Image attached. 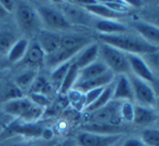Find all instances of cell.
Wrapping results in <instances>:
<instances>
[{
  "instance_id": "cell-1",
  "label": "cell",
  "mask_w": 159,
  "mask_h": 146,
  "mask_svg": "<svg viewBox=\"0 0 159 146\" xmlns=\"http://www.w3.org/2000/svg\"><path fill=\"white\" fill-rule=\"evenodd\" d=\"M98 38L101 42L115 47L127 54L143 55L157 50L156 47L148 43L138 34L133 35V34L122 33L116 35H100Z\"/></svg>"
},
{
  "instance_id": "cell-2",
  "label": "cell",
  "mask_w": 159,
  "mask_h": 146,
  "mask_svg": "<svg viewBox=\"0 0 159 146\" xmlns=\"http://www.w3.org/2000/svg\"><path fill=\"white\" fill-rule=\"evenodd\" d=\"M98 57H101V61L108 67L111 71L115 75H130L131 69L128 62L127 53L121 50L109 46L104 42L98 43Z\"/></svg>"
},
{
  "instance_id": "cell-3",
  "label": "cell",
  "mask_w": 159,
  "mask_h": 146,
  "mask_svg": "<svg viewBox=\"0 0 159 146\" xmlns=\"http://www.w3.org/2000/svg\"><path fill=\"white\" fill-rule=\"evenodd\" d=\"M4 112L9 115L20 118L25 122H35L43 113V108L35 105L30 98H20L6 102L3 105Z\"/></svg>"
},
{
  "instance_id": "cell-4",
  "label": "cell",
  "mask_w": 159,
  "mask_h": 146,
  "mask_svg": "<svg viewBox=\"0 0 159 146\" xmlns=\"http://www.w3.org/2000/svg\"><path fill=\"white\" fill-rule=\"evenodd\" d=\"M36 12L41 23L46 27H48L49 30H66L71 27L62 11L55 8L47 6V4H40L36 9Z\"/></svg>"
},
{
  "instance_id": "cell-5",
  "label": "cell",
  "mask_w": 159,
  "mask_h": 146,
  "mask_svg": "<svg viewBox=\"0 0 159 146\" xmlns=\"http://www.w3.org/2000/svg\"><path fill=\"white\" fill-rule=\"evenodd\" d=\"M130 84L133 90V101H136L138 105L148 108H155L156 94L154 92L151 84L130 74L128 75Z\"/></svg>"
},
{
  "instance_id": "cell-6",
  "label": "cell",
  "mask_w": 159,
  "mask_h": 146,
  "mask_svg": "<svg viewBox=\"0 0 159 146\" xmlns=\"http://www.w3.org/2000/svg\"><path fill=\"white\" fill-rule=\"evenodd\" d=\"M16 21L20 28L26 34H33L39 31L41 21L36 10L30 4L22 2L16 9Z\"/></svg>"
},
{
  "instance_id": "cell-7",
  "label": "cell",
  "mask_w": 159,
  "mask_h": 146,
  "mask_svg": "<svg viewBox=\"0 0 159 146\" xmlns=\"http://www.w3.org/2000/svg\"><path fill=\"white\" fill-rule=\"evenodd\" d=\"M120 102L117 101H111L107 105L100 109L88 113L89 117L87 118L88 122L92 123H104V125H119L120 122Z\"/></svg>"
},
{
  "instance_id": "cell-8",
  "label": "cell",
  "mask_w": 159,
  "mask_h": 146,
  "mask_svg": "<svg viewBox=\"0 0 159 146\" xmlns=\"http://www.w3.org/2000/svg\"><path fill=\"white\" fill-rule=\"evenodd\" d=\"M120 139V134H98L84 131L78 134L77 141L80 146H113Z\"/></svg>"
},
{
  "instance_id": "cell-9",
  "label": "cell",
  "mask_w": 159,
  "mask_h": 146,
  "mask_svg": "<svg viewBox=\"0 0 159 146\" xmlns=\"http://www.w3.org/2000/svg\"><path fill=\"white\" fill-rule=\"evenodd\" d=\"M62 13L68 23L70 25L76 24V25H84L88 26L93 23L92 17L90 16V13L84 8V7H78L76 4L67 3L63 7Z\"/></svg>"
},
{
  "instance_id": "cell-10",
  "label": "cell",
  "mask_w": 159,
  "mask_h": 146,
  "mask_svg": "<svg viewBox=\"0 0 159 146\" xmlns=\"http://www.w3.org/2000/svg\"><path fill=\"white\" fill-rule=\"evenodd\" d=\"M4 134H23L27 136L42 135L43 128L36 122H25L22 120H15L10 123L8 128L3 131Z\"/></svg>"
},
{
  "instance_id": "cell-11",
  "label": "cell",
  "mask_w": 159,
  "mask_h": 146,
  "mask_svg": "<svg viewBox=\"0 0 159 146\" xmlns=\"http://www.w3.org/2000/svg\"><path fill=\"white\" fill-rule=\"evenodd\" d=\"M37 37L38 38L36 41L38 42L46 55L51 54L61 47L62 36H60L55 31L49 30V29H41L38 31Z\"/></svg>"
},
{
  "instance_id": "cell-12",
  "label": "cell",
  "mask_w": 159,
  "mask_h": 146,
  "mask_svg": "<svg viewBox=\"0 0 159 146\" xmlns=\"http://www.w3.org/2000/svg\"><path fill=\"white\" fill-rule=\"evenodd\" d=\"M113 101L117 102H132L133 101V90L130 84L128 75H119L115 78L114 82Z\"/></svg>"
},
{
  "instance_id": "cell-13",
  "label": "cell",
  "mask_w": 159,
  "mask_h": 146,
  "mask_svg": "<svg viewBox=\"0 0 159 146\" xmlns=\"http://www.w3.org/2000/svg\"><path fill=\"white\" fill-rule=\"evenodd\" d=\"M127 57L132 75L151 84L154 79V75L147 66L144 58L138 54H127Z\"/></svg>"
},
{
  "instance_id": "cell-14",
  "label": "cell",
  "mask_w": 159,
  "mask_h": 146,
  "mask_svg": "<svg viewBox=\"0 0 159 146\" xmlns=\"http://www.w3.org/2000/svg\"><path fill=\"white\" fill-rule=\"evenodd\" d=\"M115 78L116 75L113 71H107L103 75L98 76L96 78H93V79L87 80V81H82V82H76L73 90H76V91L80 92V93H86V92L90 91V90L108 86V84H111L115 80Z\"/></svg>"
},
{
  "instance_id": "cell-15",
  "label": "cell",
  "mask_w": 159,
  "mask_h": 146,
  "mask_svg": "<svg viewBox=\"0 0 159 146\" xmlns=\"http://www.w3.org/2000/svg\"><path fill=\"white\" fill-rule=\"evenodd\" d=\"M133 27L144 40H146L152 46L158 48L159 47V26L151 24L148 22L136 21L133 22Z\"/></svg>"
},
{
  "instance_id": "cell-16",
  "label": "cell",
  "mask_w": 159,
  "mask_h": 146,
  "mask_svg": "<svg viewBox=\"0 0 159 146\" xmlns=\"http://www.w3.org/2000/svg\"><path fill=\"white\" fill-rule=\"evenodd\" d=\"M91 43L89 37L79 34H67L61 37V47L70 52L75 53L76 55L88 44Z\"/></svg>"
},
{
  "instance_id": "cell-17",
  "label": "cell",
  "mask_w": 159,
  "mask_h": 146,
  "mask_svg": "<svg viewBox=\"0 0 159 146\" xmlns=\"http://www.w3.org/2000/svg\"><path fill=\"white\" fill-rule=\"evenodd\" d=\"M98 57V43L96 42H91L87 47H84L77 55L74 61L77 67L79 69L90 65L91 63L95 62Z\"/></svg>"
},
{
  "instance_id": "cell-18",
  "label": "cell",
  "mask_w": 159,
  "mask_h": 146,
  "mask_svg": "<svg viewBox=\"0 0 159 146\" xmlns=\"http://www.w3.org/2000/svg\"><path fill=\"white\" fill-rule=\"evenodd\" d=\"M107 71H109V69H108V67L104 64V62L96 60L95 62L91 63L88 66L79 69L77 82H82V81L93 79V78H96V77H98V76L103 75V74L106 73Z\"/></svg>"
},
{
  "instance_id": "cell-19",
  "label": "cell",
  "mask_w": 159,
  "mask_h": 146,
  "mask_svg": "<svg viewBox=\"0 0 159 146\" xmlns=\"http://www.w3.org/2000/svg\"><path fill=\"white\" fill-rule=\"evenodd\" d=\"M80 3H84V8L88 11L90 14H94L96 16L101 17L102 20H116L118 21L119 17H121V14L114 12L113 10L106 7L104 3H98V2H82L79 1Z\"/></svg>"
},
{
  "instance_id": "cell-20",
  "label": "cell",
  "mask_w": 159,
  "mask_h": 146,
  "mask_svg": "<svg viewBox=\"0 0 159 146\" xmlns=\"http://www.w3.org/2000/svg\"><path fill=\"white\" fill-rule=\"evenodd\" d=\"M94 27L100 31V35H116L122 34L128 30L127 26L116 20H102L94 22Z\"/></svg>"
},
{
  "instance_id": "cell-21",
  "label": "cell",
  "mask_w": 159,
  "mask_h": 146,
  "mask_svg": "<svg viewBox=\"0 0 159 146\" xmlns=\"http://www.w3.org/2000/svg\"><path fill=\"white\" fill-rule=\"evenodd\" d=\"M157 118L155 111L153 108H148V107L141 106V105H134V116L133 121L135 125H149V123L154 122Z\"/></svg>"
},
{
  "instance_id": "cell-22",
  "label": "cell",
  "mask_w": 159,
  "mask_h": 146,
  "mask_svg": "<svg viewBox=\"0 0 159 146\" xmlns=\"http://www.w3.org/2000/svg\"><path fill=\"white\" fill-rule=\"evenodd\" d=\"M44 52L42 51V49L40 48V46L38 44L37 41H34L28 46V49L26 51L25 57H23V60L21 61L24 64H30V65H39L41 63H43L44 61Z\"/></svg>"
},
{
  "instance_id": "cell-23",
  "label": "cell",
  "mask_w": 159,
  "mask_h": 146,
  "mask_svg": "<svg viewBox=\"0 0 159 146\" xmlns=\"http://www.w3.org/2000/svg\"><path fill=\"white\" fill-rule=\"evenodd\" d=\"M114 80L111 84L106 86L103 90V92L101 93V95L92 103L91 105H89L88 107H86V112L87 113H92V112L96 111V109H100L102 107H104L105 105H107L109 102L113 101V94H114Z\"/></svg>"
},
{
  "instance_id": "cell-24",
  "label": "cell",
  "mask_w": 159,
  "mask_h": 146,
  "mask_svg": "<svg viewBox=\"0 0 159 146\" xmlns=\"http://www.w3.org/2000/svg\"><path fill=\"white\" fill-rule=\"evenodd\" d=\"M28 46H30V42H28L27 39H25V38L16 40L8 52L9 62H11V63L21 62V61L23 60V57H25Z\"/></svg>"
},
{
  "instance_id": "cell-25",
  "label": "cell",
  "mask_w": 159,
  "mask_h": 146,
  "mask_svg": "<svg viewBox=\"0 0 159 146\" xmlns=\"http://www.w3.org/2000/svg\"><path fill=\"white\" fill-rule=\"evenodd\" d=\"M82 129L86 132L98 134H118L119 132V125H104V123H92L88 122L82 125Z\"/></svg>"
},
{
  "instance_id": "cell-26",
  "label": "cell",
  "mask_w": 159,
  "mask_h": 146,
  "mask_svg": "<svg viewBox=\"0 0 159 146\" xmlns=\"http://www.w3.org/2000/svg\"><path fill=\"white\" fill-rule=\"evenodd\" d=\"M78 73H79V68L74 62H71L70 67H69L68 71H67L66 76H65L63 82H62L61 87H60V91L61 93H67L69 90H71L77 82L78 79Z\"/></svg>"
},
{
  "instance_id": "cell-27",
  "label": "cell",
  "mask_w": 159,
  "mask_h": 146,
  "mask_svg": "<svg viewBox=\"0 0 159 146\" xmlns=\"http://www.w3.org/2000/svg\"><path fill=\"white\" fill-rule=\"evenodd\" d=\"M70 64H71V62L68 61V62L63 63V64L59 65V66H57L55 68H53L52 74H51V84L57 88V89L60 90V87H61L65 76H66L67 71H68L69 67H70Z\"/></svg>"
},
{
  "instance_id": "cell-28",
  "label": "cell",
  "mask_w": 159,
  "mask_h": 146,
  "mask_svg": "<svg viewBox=\"0 0 159 146\" xmlns=\"http://www.w3.org/2000/svg\"><path fill=\"white\" fill-rule=\"evenodd\" d=\"M37 77V74L35 71L30 69V71H23L22 74H20L19 76L15 79L14 84L21 90H25V89H30V87L32 86V84L34 82V80Z\"/></svg>"
},
{
  "instance_id": "cell-29",
  "label": "cell",
  "mask_w": 159,
  "mask_h": 146,
  "mask_svg": "<svg viewBox=\"0 0 159 146\" xmlns=\"http://www.w3.org/2000/svg\"><path fill=\"white\" fill-rule=\"evenodd\" d=\"M146 62L147 66L149 67L151 71L153 73L154 78H159V50L153 51V52L146 53L141 55Z\"/></svg>"
},
{
  "instance_id": "cell-30",
  "label": "cell",
  "mask_w": 159,
  "mask_h": 146,
  "mask_svg": "<svg viewBox=\"0 0 159 146\" xmlns=\"http://www.w3.org/2000/svg\"><path fill=\"white\" fill-rule=\"evenodd\" d=\"M15 41L16 38L12 31L0 30V53H8Z\"/></svg>"
},
{
  "instance_id": "cell-31",
  "label": "cell",
  "mask_w": 159,
  "mask_h": 146,
  "mask_svg": "<svg viewBox=\"0 0 159 146\" xmlns=\"http://www.w3.org/2000/svg\"><path fill=\"white\" fill-rule=\"evenodd\" d=\"M146 146H159V129L148 128L142 132V139Z\"/></svg>"
},
{
  "instance_id": "cell-32",
  "label": "cell",
  "mask_w": 159,
  "mask_h": 146,
  "mask_svg": "<svg viewBox=\"0 0 159 146\" xmlns=\"http://www.w3.org/2000/svg\"><path fill=\"white\" fill-rule=\"evenodd\" d=\"M30 93H42L47 95L48 91L50 90V82L44 77L37 76L32 84V86L30 87Z\"/></svg>"
},
{
  "instance_id": "cell-33",
  "label": "cell",
  "mask_w": 159,
  "mask_h": 146,
  "mask_svg": "<svg viewBox=\"0 0 159 146\" xmlns=\"http://www.w3.org/2000/svg\"><path fill=\"white\" fill-rule=\"evenodd\" d=\"M120 118L127 122H132L134 116V105L132 102H121L120 104Z\"/></svg>"
},
{
  "instance_id": "cell-34",
  "label": "cell",
  "mask_w": 159,
  "mask_h": 146,
  "mask_svg": "<svg viewBox=\"0 0 159 146\" xmlns=\"http://www.w3.org/2000/svg\"><path fill=\"white\" fill-rule=\"evenodd\" d=\"M23 98V92L15 84H11L6 88L3 93V101L4 103L9 102V101L15 100V98Z\"/></svg>"
},
{
  "instance_id": "cell-35",
  "label": "cell",
  "mask_w": 159,
  "mask_h": 146,
  "mask_svg": "<svg viewBox=\"0 0 159 146\" xmlns=\"http://www.w3.org/2000/svg\"><path fill=\"white\" fill-rule=\"evenodd\" d=\"M106 7H108L111 10L118 14L124 15L130 10V3H126L124 1H105L103 2Z\"/></svg>"
},
{
  "instance_id": "cell-36",
  "label": "cell",
  "mask_w": 159,
  "mask_h": 146,
  "mask_svg": "<svg viewBox=\"0 0 159 146\" xmlns=\"http://www.w3.org/2000/svg\"><path fill=\"white\" fill-rule=\"evenodd\" d=\"M30 100L35 105L42 107V108H44V107H47L50 104V101H49L48 96L42 93H30Z\"/></svg>"
},
{
  "instance_id": "cell-37",
  "label": "cell",
  "mask_w": 159,
  "mask_h": 146,
  "mask_svg": "<svg viewBox=\"0 0 159 146\" xmlns=\"http://www.w3.org/2000/svg\"><path fill=\"white\" fill-rule=\"evenodd\" d=\"M105 87L103 88H98V89H93L90 91L84 93V107H88L89 105H91L93 102L101 95V93L103 92Z\"/></svg>"
},
{
  "instance_id": "cell-38",
  "label": "cell",
  "mask_w": 159,
  "mask_h": 146,
  "mask_svg": "<svg viewBox=\"0 0 159 146\" xmlns=\"http://www.w3.org/2000/svg\"><path fill=\"white\" fill-rule=\"evenodd\" d=\"M121 146H146L143 143L142 140H140V139H135V138H130L126 140L124 142V144Z\"/></svg>"
},
{
  "instance_id": "cell-39",
  "label": "cell",
  "mask_w": 159,
  "mask_h": 146,
  "mask_svg": "<svg viewBox=\"0 0 159 146\" xmlns=\"http://www.w3.org/2000/svg\"><path fill=\"white\" fill-rule=\"evenodd\" d=\"M0 4L8 13L14 8V1H12V0H0Z\"/></svg>"
},
{
  "instance_id": "cell-40",
  "label": "cell",
  "mask_w": 159,
  "mask_h": 146,
  "mask_svg": "<svg viewBox=\"0 0 159 146\" xmlns=\"http://www.w3.org/2000/svg\"><path fill=\"white\" fill-rule=\"evenodd\" d=\"M151 86L153 88L156 96H159V78H154L153 81L151 82Z\"/></svg>"
},
{
  "instance_id": "cell-41",
  "label": "cell",
  "mask_w": 159,
  "mask_h": 146,
  "mask_svg": "<svg viewBox=\"0 0 159 146\" xmlns=\"http://www.w3.org/2000/svg\"><path fill=\"white\" fill-rule=\"evenodd\" d=\"M8 15V12H7L6 10H4L3 8H2V6L0 4V20H2V19H4V17Z\"/></svg>"
},
{
  "instance_id": "cell-42",
  "label": "cell",
  "mask_w": 159,
  "mask_h": 146,
  "mask_svg": "<svg viewBox=\"0 0 159 146\" xmlns=\"http://www.w3.org/2000/svg\"><path fill=\"white\" fill-rule=\"evenodd\" d=\"M155 108L158 109L159 112V96H156V103H155Z\"/></svg>"
},
{
  "instance_id": "cell-43",
  "label": "cell",
  "mask_w": 159,
  "mask_h": 146,
  "mask_svg": "<svg viewBox=\"0 0 159 146\" xmlns=\"http://www.w3.org/2000/svg\"><path fill=\"white\" fill-rule=\"evenodd\" d=\"M157 49H158V50H159V47H158V48H157Z\"/></svg>"
}]
</instances>
